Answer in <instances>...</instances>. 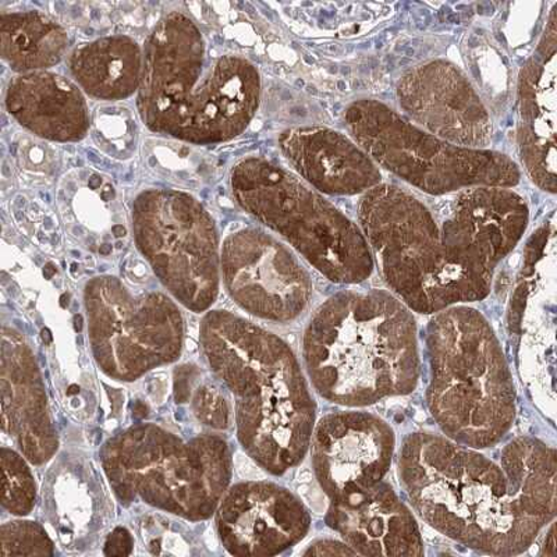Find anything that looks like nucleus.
Returning a JSON list of instances; mask_svg holds the SVG:
<instances>
[{"mask_svg":"<svg viewBox=\"0 0 557 557\" xmlns=\"http://www.w3.org/2000/svg\"><path fill=\"white\" fill-rule=\"evenodd\" d=\"M67 45L66 29L42 13H3L0 16V51L13 72H44L57 66Z\"/></svg>","mask_w":557,"mask_h":557,"instance_id":"nucleus-23","label":"nucleus"},{"mask_svg":"<svg viewBox=\"0 0 557 557\" xmlns=\"http://www.w3.org/2000/svg\"><path fill=\"white\" fill-rule=\"evenodd\" d=\"M89 343L112 380L132 382L181 357L184 321L171 297L134 293L121 278L97 276L84 287Z\"/></svg>","mask_w":557,"mask_h":557,"instance_id":"nucleus-11","label":"nucleus"},{"mask_svg":"<svg viewBox=\"0 0 557 557\" xmlns=\"http://www.w3.org/2000/svg\"><path fill=\"white\" fill-rule=\"evenodd\" d=\"M403 116L444 141L490 149L494 124L469 77L455 63L436 59L403 74L396 87Z\"/></svg>","mask_w":557,"mask_h":557,"instance_id":"nucleus-14","label":"nucleus"},{"mask_svg":"<svg viewBox=\"0 0 557 557\" xmlns=\"http://www.w3.org/2000/svg\"><path fill=\"white\" fill-rule=\"evenodd\" d=\"M4 104L20 126L49 141H82L91 126L83 89L48 70L13 77Z\"/></svg>","mask_w":557,"mask_h":557,"instance_id":"nucleus-21","label":"nucleus"},{"mask_svg":"<svg viewBox=\"0 0 557 557\" xmlns=\"http://www.w3.org/2000/svg\"><path fill=\"white\" fill-rule=\"evenodd\" d=\"M231 187L238 207L285 238L337 285H358L375 270L364 233L323 194L265 157L236 163Z\"/></svg>","mask_w":557,"mask_h":557,"instance_id":"nucleus-7","label":"nucleus"},{"mask_svg":"<svg viewBox=\"0 0 557 557\" xmlns=\"http://www.w3.org/2000/svg\"><path fill=\"white\" fill-rule=\"evenodd\" d=\"M428 409L456 444L490 449L516 418L513 377L491 323L467 305L432 315L425 335Z\"/></svg>","mask_w":557,"mask_h":557,"instance_id":"nucleus-5","label":"nucleus"},{"mask_svg":"<svg viewBox=\"0 0 557 557\" xmlns=\"http://www.w3.org/2000/svg\"><path fill=\"white\" fill-rule=\"evenodd\" d=\"M133 550V539L131 532L122 527H117L116 530L108 536L104 542V555L108 556H127Z\"/></svg>","mask_w":557,"mask_h":557,"instance_id":"nucleus-28","label":"nucleus"},{"mask_svg":"<svg viewBox=\"0 0 557 557\" xmlns=\"http://www.w3.org/2000/svg\"><path fill=\"white\" fill-rule=\"evenodd\" d=\"M445 212H435L442 240L455 265L485 295L496 268L529 227L524 198L502 187H474L451 194Z\"/></svg>","mask_w":557,"mask_h":557,"instance_id":"nucleus-13","label":"nucleus"},{"mask_svg":"<svg viewBox=\"0 0 557 557\" xmlns=\"http://www.w3.org/2000/svg\"><path fill=\"white\" fill-rule=\"evenodd\" d=\"M104 474L123 505L143 502L188 521L215 515L232 480V450L221 436L183 441L137 424L104 442Z\"/></svg>","mask_w":557,"mask_h":557,"instance_id":"nucleus-6","label":"nucleus"},{"mask_svg":"<svg viewBox=\"0 0 557 557\" xmlns=\"http://www.w3.org/2000/svg\"><path fill=\"white\" fill-rule=\"evenodd\" d=\"M219 540L235 556H276L306 539L311 516L296 495L272 482L232 486L215 511Z\"/></svg>","mask_w":557,"mask_h":557,"instance_id":"nucleus-16","label":"nucleus"},{"mask_svg":"<svg viewBox=\"0 0 557 557\" xmlns=\"http://www.w3.org/2000/svg\"><path fill=\"white\" fill-rule=\"evenodd\" d=\"M306 556H356V550L350 548L345 541L318 540L302 552Z\"/></svg>","mask_w":557,"mask_h":557,"instance_id":"nucleus-27","label":"nucleus"},{"mask_svg":"<svg viewBox=\"0 0 557 557\" xmlns=\"http://www.w3.org/2000/svg\"><path fill=\"white\" fill-rule=\"evenodd\" d=\"M196 368L184 366L174 371V396L177 403H187L191 397V383Z\"/></svg>","mask_w":557,"mask_h":557,"instance_id":"nucleus-29","label":"nucleus"},{"mask_svg":"<svg viewBox=\"0 0 557 557\" xmlns=\"http://www.w3.org/2000/svg\"><path fill=\"white\" fill-rule=\"evenodd\" d=\"M350 137L381 169L426 196L447 197L474 187L513 188L519 165L494 149H470L432 136L376 99L348 104Z\"/></svg>","mask_w":557,"mask_h":557,"instance_id":"nucleus-9","label":"nucleus"},{"mask_svg":"<svg viewBox=\"0 0 557 557\" xmlns=\"http://www.w3.org/2000/svg\"><path fill=\"white\" fill-rule=\"evenodd\" d=\"M194 416L212 430H226L231 425V407L226 397L215 386L202 385L193 396Z\"/></svg>","mask_w":557,"mask_h":557,"instance_id":"nucleus-26","label":"nucleus"},{"mask_svg":"<svg viewBox=\"0 0 557 557\" xmlns=\"http://www.w3.org/2000/svg\"><path fill=\"white\" fill-rule=\"evenodd\" d=\"M556 18L521 69L517 139L522 165L542 191L556 193Z\"/></svg>","mask_w":557,"mask_h":557,"instance_id":"nucleus-20","label":"nucleus"},{"mask_svg":"<svg viewBox=\"0 0 557 557\" xmlns=\"http://www.w3.org/2000/svg\"><path fill=\"white\" fill-rule=\"evenodd\" d=\"M302 356L320 396L345 407L410 395L420 377L414 315L382 290H347L327 298L308 322Z\"/></svg>","mask_w":557,"mask_h":557,"instance_id":"nucleus-4","label":"nucleus"},{"mask_svg":"<svg viewBox=\"0 0 557 557\" xmlns=\"http://www.w3.org/2000/svg\"><path fill=\"white\" fill-rule=\"evenodd\" d=\"M277 144L297 176L323 196H362L383 183L374 159L350 136L332 128H287Z\"/></svg>","mask_w":557,"mask_h":557,"instance_id":"nucleus-18","label":"nucleus"},{"mask_svg":"<svg viewBox=\"0 0 557 557\" xmlns=\"http://www.w3.org/2000/svg\"><path fill=\"white\" fill-rule=\"evenodd\" d=\"M134 240L159 282L196 313L216 301L221 246L215 221L190 194L151 188L134 198Z\"/></svg>","mask_w":557,"mask_h":557,"instance_id":"nucleus-10","label":"nucleus"},{"mask_svg":"<svg viewBox=\"0 0 557 557\" xmlns=\"http://www.w3.org/2000/svg\"><path fill=\"white\" fill-rule=\"evenodd\" d=\"M53 542L42 525L13 521L2 525V556H53Z\"/></svg>","mask_w":557,"mask_h":557,"instance_id":"nucleus-25","label":"nucleus"},{"mask_svg":"<svg viewBox=\"0 0 557 557\" xmlns=\"http://www.w3.org/2000/svg\"><path fill=\"white\" fill-rule=\"evenodd\" d=\"M261 87L251 62L233 54L207 57L197 24L172 12L147 39L137 108L153 133L215 146L247 131L260 108Z\"/></svg>","mask_w":557,"mask_h":557,"instance_id":"nucleus-3","label":"nucleus"},{"mask_svg":"<svg viewBox=\"0 0 557 557\" xmlns=\"http://www.w3.org/2000/svg\"><path fill=\"white\" fill-rule=\"evenodd\" d=\"M200 341L213 374L235 399L243 450L270 474L295 469L310 449L317 405L290 346L227 311L206 313Z\"/></svg>","mask_w":557,"mask_h":557,"instance_id":"nucleus-2","label":"nucleus"},{"mask_svg":"<svg viewBox=\"0 0 557 557\" xmlns=\"http://www.w3.org/2000/svg\"><path fill=\"white\" fill-rule=\"evenodd\" d=\"M2 428L35 466L52 459L59 447L47 393L32 348L22 333L3 327Z\"/></svg>","mask_w":557,"mask_h":557,"instance_id":"nucleus-17","label":"nucleus"},{"mask_svg":"<svg viewBox=\"0 0 557 557\" xmlns=\"http://www.w3.org/2000/svg\"><path fill=\"white\" fill-rule=\"evenodd\" d=\"M310 447L318 484L333 502L385 479L396 436L380 417L342 411L321 418L313 428Z\"/></svg>","mask_w":557,"mask_h":557,"instance_id":"nucleus-15","label":"nucleus"},{"mask_svg":"<svg viewBox=\"0 0 557 557\" xmlns=\"http://www.w3.org/2000/svg\"><path fill=\"white\" fill-rule=\"evenodd\" d=\"M358 226L392 295L422 315L484 300L451 261L435 212L416 194L382 183L362 194Z\"/></svg>","mask_w":557,"mask_h":557,"instance_id":"nucleus-8","label":"nucleus"},{"mask_svg":"<svg viewBox=\"0 0 557 557\" xmlns=\"http://www.w3.org/2000/svg\"><path fill=\"white\" fill-rule=\"evenodd\" d=\"M221 275L232 300L263 321H295L312 297L310 273L295 253L257 227L242 228L225 238Z\"/></svg>","mask_w":557,"mask_h":557,"instance_id":"nucleus-12","label":"nucleus"},{"mask_svg":"<svg viewBox=\"0 0 557 557\" xmlns=\"http://www.w3.org/2000/svg\"><path fill=\"white\" fill-rule=\"evenodd\" d=\"M77 86L99 101H124L141 86L144 52L136 39L112 35L79 45L70 54Z\"/></svg>","mask_w":557,"mask_h":557,"instance_id":"nucleus-22","label":"nucleus"},{"mask_svg":"<svg viewBox=\"0 0 557 557\" xmlns=\"http://www.w3.org/2000/svg\"><path fill=\"white\" fill-rule=\"evenodd\" d=\"M326 524L357 555L422 556L420 525L410 507L386 482L331 502Z\"/></svg>","mask_w":557,"mask_h":557,"instance_id":"nucleus-19","label":"nucleus"},{"mask_svg":"<svg viewBox=\"0 0 557 557\" xmlns=\"http://www.w3.org/2000/svg\"><path fill=\"white\" fill-rule=\"evenodd\" d=\"M26 457L13 449H2V474L4 509L14 516L32 513L37 499V485Z\"/></svg>","mask_w":557,"mask_h":557,"instance_id":"nucleus-24","label":"nucleus"},{"mask_svg":"<svg viewBox=\"0 0 557 557\" xmlns=\"http://www.w3.org/2000/svg\"><path fill=\"white\" fill-rule=\"evenodd\" d=\"M556 451L517 437L496 460L449 437L416 432L403 442L399 474L417 515L457 544L520 555L556 516Z\"/></svg>","mask_w":557,"mask_h":557,"instance_id":"nucleus-1","label":"nucleus"}]
</instances>
